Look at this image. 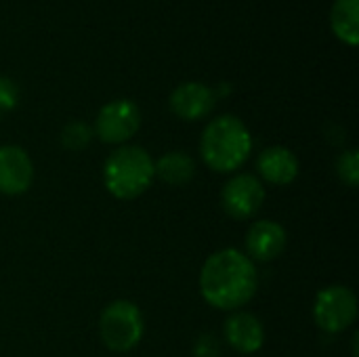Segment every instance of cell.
<instances>
[{"label": "cell", "instance_id": "6da1fadb", "mask_svg": "<svg viewBox=\"0 0 359 357\" xmlns=\"http://www.w3.org/2000/svg\"><path fill=\"white\" fill-rule=\"evenodd\" d=\"M257 288V267L238 248H223L210 255L200 274V290L204 301L221 311H238L252 301Z\"/></svg>", "mask_w": 359, "mask_h": 357}, {"label": "cell", "instance_id": "7a4b0ae2", "mask_svg": "<svg viewBox=\"0 0 359 357\" xmlns=\"http://www.w3.org/2000/svg\"><path fill=\"white\" fill-rule=\"evenodd\" d=\"M252 151V135L248 126L231 114L217 116L208 122L200 139V154L215 173H236Z\"/></svg>", "mask_w": 359, "mask_h": 357}, {"label": "cell", "instance_id": "3957f363", "mask_svg": "<svg viewBox=\"0 0 359 357\" xmlns=\"http://www.w3.org/2000/svg\"><path fill=\"white\" fill-rule=\"evenodd\" d=\"M156 179L154 158L139 145L118 147L103 166V181L111 196L135 200L145 194Z\"/></svg>", "mask_w": 359, "mask_h": 357}, {"label": "cell", "instance_id": "277c9868", "mask_svg": "<svg viewBox=\"0 0 359 357\" xmlns=\"http://www.w3.org/2000/svg\"><path fill=\"white\" fill-rule=\"evenodd\" d=\"M143 314L130 301H114L109 303L99 318V335L103 345L109 351L124 353L139 345L143 339Z\"/></svg>", "mask_w": 359, "mask_h": 357}, {"label": "cell", "instance_id": "5b68a950", "mask_svg": "<svg viewBox=\"0 0 359 357\" xmlns=\"http://www.w3.org/2000/svg\"><path fill=\"white\" fill-rule=\"evenodd\" d=\"M141 128V109L130 99H114L105 103L95 120L93 133L109 145H122Z\"/></svg>", "mask_w": 359, "mask_h": 357}, {"label": "cell", "instance_id": "8992f818", "mask_svg": "<svg viewBox=\"0 0 359 357\" xmlns=\"http://www.w3.org/2000/svg\"><path fill=\"white\" fill-rule=\"evenodd\" d=\"M313 318L324 332L339 335L358 320V297L347 286L324 288L313 305Z\"/></svg>", "mask_w": 359, "mask_h": 357}, {"label": "cell", "instance_id": "52a82bcc", "mask_svg": "<svg viewBox=\"0 0 359 357\" xmlns=\"http://www.w3.org/2000/svg\"><path fill=\"white\" fill-rule=\"evenodd\" d=\"M263 202H265V187L257 175H248V173L236 175L225 183L221 191V204L225 213L238 221L255 217L263 206Z\"/></svg>", "mask_w": 359, "mask_h": 357}, {"label": "cell", "instance_id": "ba28073f", "mask_svg": "<svg viewBox=\"0 0 359 357\" xmlns=\"http://www.w3.org/2000/svg\"><path fill=\"white\" fill-rule=\"evenodd\" d=\"M34 181V164L27 151L19 145L0 147V194L19 196Z\"/></svg>", "mask_w": 359, "mask_h": 357}, {"label": "cell", "instance_id": "9c48e42d", "mask_svg": "<svg viewBox=\"0 0 359 357\" xmlns=\"http://www.w3.org/2000/svg\"><path fill=\"white\" fill-rule=\"evenodd\" d=\"M170 109L175 116L181 120H202L206 118L215 105H217V95L215 88L202 82H183L170 93Z\"/></svg>", "mask_w": 359, "mask_h": 357}, {"label": "cell", "instance_id": "30bf717a", "mask_svg": "<svg viewBox=\"0 0 359 357\" xmlns=\"http://www.w3.org/2000/svg\"><path fill=\"white\" fill-rule=\"evenodd\" d=\"M288 244L286 229L276 221H257L246 234V257L255 263H269L278 259Z\"/></svg>", "mask_w": 359, "mask_h": 357}, {"label": "cell", "instance_id": "8fae6325", "mask_svg": "<svg viewBox=\"0 0 359 357\" xmlns=\"http://www.w3.org/2000/svg\"><path fill=\"white\" fill-rule=\"evenodd\" d=\"M223 335H225V341L229 343V347L244 356L257 353L265 343V328H263L261 320L248 311H236L225 322Z\"/></svg>", "mask_w": 359, "mask_h": 357}, {"label": "cell", "instance_id": "7c38bea8", "mask_svg": "<svg viewBox=\"0 0 359 357\" xmlns=\"http://www.w3.org/2000/svg\"><path fill=\"white\" fill-rule=\"evenodd\" d=\"M261 179L271 185H290L299 177V158L284 145L267 147L257 162Z\"/></svg>", "mask_w": 359, "mask_h": 357}, {"label": "cell", "instance_id": "4fadbf2b", "mask_svg": "<svg viewBox=\"0 0 359 357\" xmlns=\"http://www.w3.org/2000/svg\"><path fill=\"white\" fill-rule=\"evenodd\" d=\"M156 177L172 187H183L196 177V162L185 151H168L158 162H154Z\"/></svg>", "mask_w": 359, "mask_h": 357}, {"label": "cell", "instance_id": "5bb4252c", "mask_svg": "<svg viewBox=\"0 0 359 357\" xmlns=\"http://www.w3.org/2000/svg\"><path fill=\"white\" fill-rule=\"evenodd\" d=\"M330 25L339 40L355 46L359 42V0H334L330 8Z\"/></svg>", "mask_w": 359, "mask_h": 357}, {"label": "cell", "instance_id": "9a60e30c", "mask_svg": "<svg viewBox=\"0 0 359 357\" xmlns=\"http://www.w3.org/2000/svg\"><path fill=\"white\" fill-rule=\"evenodd\" d=\"M93 135L95 133H93V126L90 124H86L82 120H72V122H67L63 126L59 141H61V145L67 151H82V149H86L90 145Z\"/></svg>", "mask_w": 359, "mask_h": 357}, {"label": "cell", "instance_id": "2e32d148", "mask_svg": "<svg viewBox=\"0 0 359 357\" xmlns=\"http://www.w3.org/2000/svg\"><path fill=\"white\" fill-rule=\"evenodd\" d=\"M337 173L343 183L349 187H358L359 183V154L358 149H347L337 160Z\"/></svg>", "mask_w": 359, "mask_h": 357}, {"label": "cell", "instance_id": "e0dca14e", "mask_svg": "<svg viewBox=\"0 0 359 357\" xmlns=\"http://www.w3.org/2000/svg\"><path fill=\"white\" fill-rule=\"evenodd\" d=\"M17 103H19V86L8 76H0V112L13 109Z\"/></svg>", "mask_w": 359, "mask_h": 357}, {"label": "cell", "instance_id": "ac0fdd59", "mask_svg": "<svg viewBox=\"0 0 359 357\" xmlns=\"http://www.w3.org/2000/svg\"><path fill=\"white\" fill-rule=\"evenodd\" d=\"M194 351H196V357H219L221 347H219V341L212 335H204V337L198 339Z\"/></svg>", "mask_w": 359, "mask_h": 357}, {"label": "cell", "instance_id": "d6986e66", "mask_svg": "<svg viewBox=\"0 0 359 357\" xmlns=\"http://www.w3.org/2000/svg\"><path fill=\"white\" fill-rule=\"evenodd\" d=\"M0 114H2V112H0Z\"/></svg>", "mask_w": 359, "mask_h": 357}]
</instances>
